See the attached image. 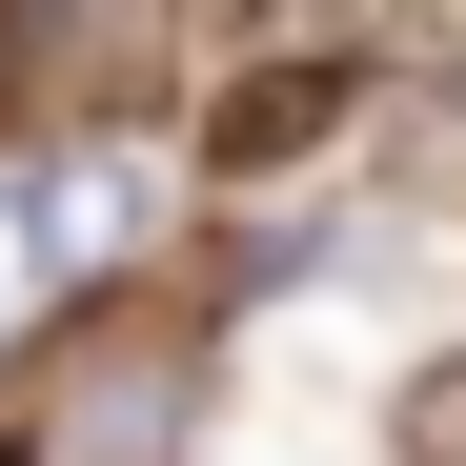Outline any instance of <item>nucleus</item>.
Instances as JSON below:
<instances>
[{"label":"nucleus","instance_id":"obj_1","mask_svg":"<svg viewBox=\"0 0 466 466\" xmlns=\"http://www.w3.org/2000/svg\"><path fill=\"white\" fill-rule=\"evenodd\" d=\"M122 223H142V163H21L0 183V325H21L61 264H102Z\"/></svg>","mask_w":466,"mask_h":466},{"label":"nucleus","instance_id":"obj_4","mask_svg":"<svg viewBox=\"0 0 466 466\" xmlns=\"http://www.w3.org/2000/svg\"><path fill=\"white\" fill-rule=\"evenodd\" d=\"M0 466H41V446H0Z\"/></svg>","mask_w":466,"mask_h":466},{"label":"nucleus","instance_id":"obj_3","mask_svg":"<svg viewBox=\"0 0 466 466\" xmlns=\"http://www.w3.org/2000/svg\"><path fill=\"white\" fill-rule=\"evenodd\" d=\"M385 446H406V466H466V345H446V365H406V406H385Z\"/></svg>","mask_w":466,"mask_h":466},{"label":"nucleus","instance_id":"obj_2","mask_svg":"<svg viewBox=\"0 0 466 466\" xmlns=\"http://www.w3.org/2000/svg\"><path fill=\"white\" fill-rule=\"evenodd\" d=\"M345 122V41H284V61H244V82H223V122H203V163L223 183H284L304 142Z\"/></svg>","mask_w":466,"mask_h":466}]
</instances>
